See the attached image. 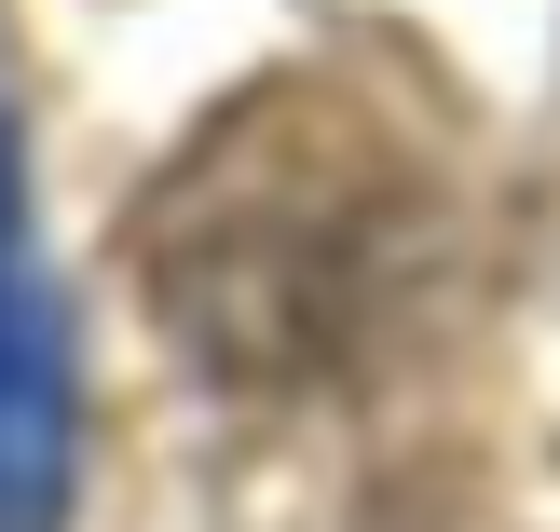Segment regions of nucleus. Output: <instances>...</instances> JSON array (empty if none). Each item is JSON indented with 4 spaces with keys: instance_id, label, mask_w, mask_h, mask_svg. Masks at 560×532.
Here are the masks:
<instances>
[{
    "instance_id": "1",
    "label": "nucleus",
    "mask_w": 560,
    "mask_h": 532,
    "mask_svg": "<svg viewBox=\"0 0 560 532\" xmlns=\"http://www.w3.org/2000/svg\"><path fill=\"white\" fill-rule=\"evenodd\" d=\"M55 478H69V369H55V315L14 246V178H0V532H42Z\"/></svg>"
}]
</instances>
